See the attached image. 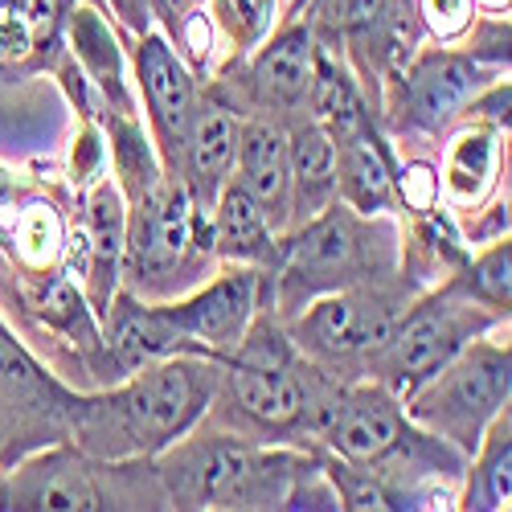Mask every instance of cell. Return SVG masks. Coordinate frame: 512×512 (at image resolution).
<instances>
[{"mask_svg": "<svg viewBox=\"0 0 512 512\" xmlns=\"http://www.w3.org/2000/svg\"><path fill=\"white\" fill-rule=\"evenodd\" d=\"M99 336H103V357H107L111 381L136 373L152 361L185 353L181 336L168 324L160 300H140L127 287L115 291V300L99 316Z\"/></svg>", "mask_w": 512, "mask_h": 512, "instance_id": "2e32d148", "label": "cell"}, {"mask_svg": "<svg viewBox=\"0 0 512 512\" xmlns=\"http://www.w3.org/2000/svg\"><path fill=\"white\" fill-rule=\"evenodd\" d=\"M394 164L398 148L381 132V123L336 140V201H345L357 213H394L398 218Z\"/></svg>", "mask_w": 512, "mask_h": 512, "instance_id": "ffe728a7", "label": "cell"}, {"mask_svg": "<svg viewBox=\"0 0 512 512\" xmlns=\"http://www.w3.org/2000/svg\"><path fill=\"white\" fill-rule=\"evenodd\" d=\"M168 508L152 459H99L62 439L0 467V512Z\"/></svg>", "mask_w": 512, "mask_h": 512, "instance_id": "5b68a950", "label": "cell"}, {"mask_svg": "<svg viewBox=\"0 0 512 512\" xmlns=\"http://www.w3.org/2000/svg\"><path fill=\"white\" fill-rule=\"evenodd\" d=\"M398 275V218L357 213L345 201L312 213L279 234V254L267 279V308L275 320L295 316L316 295Z\"/></svg>", "mask_w": 512, "mask_h": 512, "instance_id": "277c9868", "label": "cell"}, {"mask_svg": "<svg viewBox=\"0 0 512 512\" xmlns=\"http://www.w3.org/2000/svg\"><path fill=\"white\" fill-rule=\"evenodd\" d=\"M160 308L177 328L185 353L222 361L238 349L254 316L267 308V279L254 267H218L193 291L177 300H160Z\"/></svg>", "mask_w": 512, "mask_h": 512, "instance_id": "5bb4252c", "label": "cell"}, {"mask_svg": "<svg viewBox=\"0 0 512 512\" xmlns=\"http://www.w3.org/2000/svg\"><path fill=\"white\" fill-rule=\"evenodd\" d=\"M316 74V25L308 13H283V21L242 58H230L205 82L234 115H259L271 123H295L308 115Z\"/></svg>", "mask_w": 512, "mask_h": 512, "instance_id": "8fae6325", "label": "cell"}, {"mask_svg": "<svg viewBox=\"0 0 512 512\" xmlns=\"http://www.w3.org/2000/svg\"><path fill=\"white\" fill-rule=\"evenodd\" d=\"M508 95V78H496L439 140V197L455 222L472 218L500 197V168L508 156Z\"/></svg>", "mask_w": 512, "mask_h": 512, "instance_id": "7c38bea8", "label": "cell"}, {"mask_svg": "<svg viewBox=\"0 0 512 512\" xmlns=\"http://www.w3.org/2000/svg\"><path fill=\"white\" fill-rule=\"evenodd\" d=\"M279 9H283V0H209V13L238 58L250 54L275 29Z\"/></svg>", "mask_w": 512, "mask_h": 512, "instance_id": "d4e9b609", "label": "cell"}, {"mask_svg": "<svg viewBox=\"0 0 512 512\" xmlns=\"http://www.w3.org/2000/svg\"><path fill=\"white\" fill-rule=\"evenodd\" d=\"M70 5L74 0H0V17L29 29L41 41V50H46V46H58Z\"/></svg>", "mask_w": 512, "mask_h": 512, "instance_id": "4316f807", "label": "cell"}, {"mask_svg": "<svg viewBox=\"0 0 512 512\" xmlns=\"http://www.w3.org/2000/svg\"><path fill=\"white\" fill-rule=\"evenodd\" d=\"M414 17H418V29L431 41L451 46V41L467 37L480 9H476V0H414Z\"/></svg>", "mask_w": 512, "mask_h": 512, "instance_id": "484cf974", "label": "cell"}, {"mask_svg": "<svg viewBox=\"0 0 512 512\" xmlns=\"http://www.w3.org/2000/svg\"><path fill=\"white\" fill-rule=\"evenodd\" d=\"M127 66H132L136 103L144 111L148 136H152L156 156L164 164V177L181 181L185 140H189V123H193V111H197L201 82L160 29L127 41Z\"/></svg>", "mask_w": 512, "mask_h": 512, "instance_id": "4fadbf2b", "label": "cell"}, {"mask_svg": "<svg viewBox=\"0 0 512 512\" xmlns=\"http://www.w3.org/2000/svg\"><path fill=\"white\" fill-rule=\"evenodd\" d=\"M234 181L263 205L271 226L291 230V164H287V127L238 115V152H234Z\"/></svg>", "mask_w": 512, "mask_h": 512, "instance_id": "e0dca14e", "label": "cell"}, {"mask_svg": "<svg viewBox=\"0 0 512 512\" xmlns=\"http://www.w3.org/2000/svg\"><path fill=\"white\" fill-rule=\"evenodd\" d=\"M234 152H238V115L218 95L201 87L181 160V185L201 213H209L218 189L234 177Z\"/></svg>", "mask_w": 512, "mask_h": 512, "instance_id": "ac0fdd59", "label": "cell"}, {"mask_svg": "<svg viewBox=\"0 0 512 512\" xmlns=\"http://www.w3.org/2000/svg\"><path fill=\"white\" fill-rule=\"evenodd\" d=\"M218 357L177 353L99 390H74L70 443L99 459H156L209 414L218 394Z\"/></svg>", "mask_w": 512, "mask_h": 512, "instance_id": "7a4b0ae2", "label": "cell"}, {"mask_svg": "<svg viewBox=\"0 0 512 512\" xmlns=\"http://www.w3.org/2000/svg\"><path fill=\"white\" fill-rule=\"evenodd\" d=\"M218 365V394L201 422L254 443L308 447V406L324 369L291 345L283 320L259 312L238 349Z\"/></svg>", "mask_w": 512, "mask_h": 512, "instance_id": "3957f363", "label": "cell"}, {"mask_svg": "<svg viewBox=\"0 0 512 512\" xmlns=\"http://www.w3.org/2000/svg\"><path fill=\"white\" fill-rule=\"evenodd\" d=\"M218 267L209 213L193 205L181 181H160L140 201H127L123 287L140 300H177Z\"/></svg>", "mask_w": 512, "mask_h": 512, "instance_id": "52a82bcc", "label": "cell"}, {"mask_svg": "<svg viewBox=\"0 0 512 512\" xmlns=\"http://www.w3.org/2000/svg\"><path fill=\"white\" fill-rule=\"evenodd\" d=\"M168 508L189 512H267V508H324L336 512V488L324 472L320 447L254 443L213 422H197L189 435L156 459Z\"/></svg>", "mask_w": 512, "mask_h": 512, "instance_id": "6da1fadb", "label": "cell"}, {"mask_svg": "<svg viewBox=\"0 0 512 512\" xmlns=\"http://www.w3.org/2000/svg\"><path fill=\"white\" fill-rule=\"evenodd\" d=\"M508 5H512V0H476L480 17H508Z\"/></svg>", "mask_w": 512, "mask_h": 512, "instance_id": "f546056e", "label": "cell"}, {"mask_svg": "<svg viewBox=\"0 0 512 512\" xmlns=\"http://www.w3.org/2000/svg\"><path fill=\"white\" fill-rule=\"evenodd\" d=\"M87 5H95V9H103V0H87Z\"/></svg>", "mask_w": 512, "mask_h": 512, "instance_id": "4dcf8cb0", "label": "cell"}, {"mask_svg": "<svg viewBox=\"0 0 512 512\" xmlns=\"http://www.w3.org/2000/svg\"><path fill=\"white\" fill-rule=\"evenodd\" d=\"M414 295L418 291L398 271L386 279H369V283L316 295L312 304L287 316L283 328L291 336V345L312 365H320L336 381H361L369 357L390 336L394 320L406 312Z\"/></svg>", "mask_w": 512, "mask_h": 512, "instance_id": "9c48e42d", "label": "cell"}, {"mask_svg": "<svg viewBox=\"0 0 512 512\" xmlns=\"http://www.w3.org/2000/svg\"><path fill=\"white\" fill-rule=\"evenodd\" d=\"M443 283H451L467 300L508 316L512 312V242H508V234L484 242L480 250H467L459 271L447 275Z\"/></svg>", "mask_w": 512, "mask_h": 512, "instance_id": "cb8c5ba5", "label": "cell"}, {"mask_svg": "<svg viewBox=\"0 0 512 512\" xmlns=\"http://www.w3.org/2000/svg\"><path fill=\"white\" fill-rule=\"evenodd\" d=\"M496 78H508V66L476 54L472 46H414L377 91V123L390 144L439 148V140L459 123L472 103Z\"/></svg>", "mask_w": 512, "mask_h": 512, "instance_id": "8992f818", "label": "cell"}, {"mask_svg": "<svg viewBox=\"0 0 512 512\" xmlns=\"http://www.w3.org/2000/svg\"><path fill=\"white\" fill-rule=\"evenodd\" d=\"M103 13L115 21L119 37L132 41L156 29V13H152V0H103Z\"/></svg>", "mask_w": 512, "mask_h": 512, "instance_id": "f1b7e54d", "label": "cell"}, {"mask_svg": "<svg viewBox=\"0 0 512 512\" xmlns=\"http://www.w3.org/2000/svg\"><path fill=\"white\" fill-rule=\"evenodd\" d=\"M287 164H291V226L336 201V140L304 115L287 123Z\"/></svg>", "mask_w": 512, "mask_h": 512, "instance_id": "44dd1931", "label": "cell"}, {"mask_svg": "<svg viewBox=\"0 0 512 512\" xmlns=\"http://www.w3.org/2000/svg\"><path fill=\"white\" fill-rule=\"evenodd\" d=\"M9 250L29 275L58 271L70 254V226L66 213L50 197H29L17 205L9 222Z\"/></svg>", "mask_w": 512, "mask_h": 512, "instance_id": "603a6c76", "label": "cell"}, {"mask_svg": "<svg viewBox=\"0 0 512 512\" xmlns=\"http://www.w3.org/2000/svg\"><path fill=\"white\" fill-rule=\"evenodd\" d=\"M50 443H62V439H54L46 426H37L33 418L13 410L9 402H0V467H9L21 455H29L37 447H50Z\"/></svg>", "mask_w": 512, "mask_h": 512, "instance_id": "83f0119b", "label": "cell"}, {"mask_svg": "<svg viewBox=\"0 0 512 512\" xmlns=\"http://www.w3.org/2000/svg\"><path fill=\"white\" fill-rule=\"evenodd\" d=\"M209 238H213V259H218V267L271 271L275 254H279V230L271 226L263 205L234 177L218 189V197L209 205Z\"/></svg>", "mask_w": 512, "mask_h": 512, "instance_id": "d6986e66", "label": "cell"}, {"mask_svg": "<svg viewBox=\"0 0 512 512\" xmlns=\"http://www.w3.org/2000/svg\"><path fill=\"white\" fill-rule=\"evenodd\" d=\"M508 324V316L467 300L451 283H439L431 291H418L406 304V312L394 320L390 336L377 345V353L365 365V377L386 386L390 394L406 398L414 386H422L431 373H439L463 345L476 336Z\"/></svg>", "mask_w": 512, "mask_h": 512, "instance_id": "30bf717a", "label": "cell"}, {"mask_svg": "<svg viewBox=\"0 0 512 512\" xmlns=\"http://www.w3.org/2000/svg\"><path fill=\"white\" fill-rule=\"evenodd\" d=\"M78 242L82 271L78 287L95 316L107 312L115 291L123 287V246H127V197L119 181L107 173L78 193Z\"/></svg>", "mask_w": 512, "mask_h": 512, "instance_id": "9a60e30c", "label": "cell"}, {"mask_svg": "<svg viewBox=\"0 0 512 512\" xmlns=\"http://www.w3.org/2000/svg\"><path fill=\"white\" fill-rule=\"evenodd\" d=\"M455 508L463 512H508L512 508V418H492L480 447L467 455Z\"/></svg>", "mask_w": 512, "mask_h": 512, "instance_id": "7402d4cb", "label": "cell"}, {"mask_svg": "<svg viewBox=\"0 0 512 512\" xmlns=\"http://www.w3.org/2000/svg\"><path fill=\"white\" fill-rule=\"evenodd\" d=\"M504 328L508 324L476 336L439 373H431L402 398L410 422L451 443L463 459L480 447L492 418H500L512 398V349Z\"/></svg>", "mask_w": 512, "mask_h": 512, "instance_id": "ba28073f", "label": "cell"}]
</instances>
